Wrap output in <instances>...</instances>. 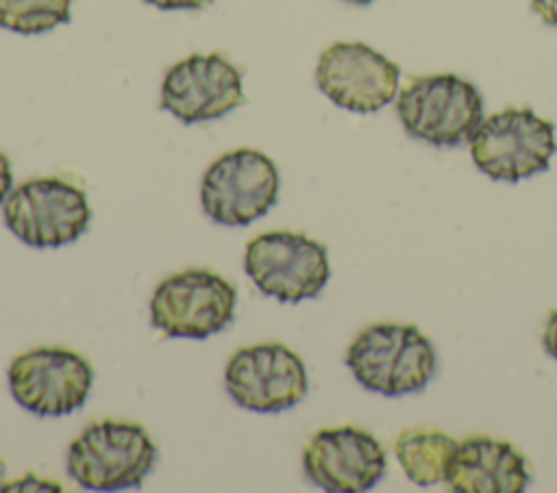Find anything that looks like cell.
Masks as SVG:
<instances>
[{
	"label": "cell",
	"instance_id": "obj_1",
	"mask_svg": "<svg viewBox=\"0 0 557 493\" xmlns=\"http://www.w3.org/2000/svg\"><path fill=\"white\" fill-rule=\"evenodd\" d=\"M346 365L363 389L398 397L429 384L437 354L413 324H372L348 345Z\"/></svg>",
	"mask_w": 557,
	"mask_h": 493
},
{
	"label": "cell",
	"instance_id": "obj_2",
	"mask_svg": "<svg viewBox=\"0 0 557 493\" xmlns=\"http://www.w3.org/2000/svg\"><path fill=\"white\" fill-rule=\"evenodd\" d=\"M144 426L120 419L89 424L67 447L65 471L87 491L139 489L157 463Z\"/></svg>",
	"mask_w": 557,
	"mask_h": 493
},
{
	"label": "cell",
	"instance_id": "obj_3",
	"mask_svg": "<svg viewBox=\"0 0 557 493\" xmlns=\"http://www.w3.org/2000/svg\"><path fill=\"white\" fill-rule=\"evenodd\" d=\"M555 152V124L529 106H509L485 117L470 137L472 163L492 180L520 182L540 174L548 169Z\"/></svg>",
	"mask_w": 557,
	"mask_h": 493
},
{
	"label": "cell",
	"instance_id": "obj_4",
	"mask_svg": "<svg viewBox=\"0 0 557 493\" xmlns=\"http://www.w3.org/2000/svg\"><path fill=\"white\" fill-rule=\"evenodd\" d=\"M396 113L411 137L453 148L470 139L483 122V98L472 83L455 74H431L400 89Z\"/></svg>",
	"mask_w": 557,
	"mask_h": 493
},
{
	"label": "cell",
	"instance_id": "obj_5",
	"mask_svg": "<svg viewBox=\"0 0 557 493\" xmlns=\"http://www.w3.org/2000/svg\"><path fill=\"white\" fill-rule=\"evenodd\" d=\"M244 269L263 295L285 304L320 295L331 278L326 245L292 230L255 237L246 245Z\"/></svg>",
	"mask_w": 557,
	"mask_h": 493
},
{
	"label": "cell",
	"instance_id": "obj_6",
	"mask_svg": "<svg viewBox=\"0 0 557 493\" xmlns=\"http://www.w3.org/2000/svg\"><path fill=\"white\" fill-rule=\"evenodd\" d=\"M2 213L7 228L33 248L72 243L91 219L85 191L57 176L33 178L13 187L2 202Z\"/></svg>",
	"mask_w": 557,
	"mask_h": 493
},
{
	"label": "cell",
	"instance_id": "obj_7",
	"mask_svg": "<svg viewBox=\"0 0 557 493\" xmlns=\"http://www.w3.org/2000/svg\"><path fill=\"white\" fill-rule=\"evenodd\" d=\"M278 169L270 156L239 148L218 156L205 172L200 204L222 226H248L263 217L278 198Z\"/></svg>",
	"mask_w": 557,
	"mask_h": 493
},
{
	"label": "cell",
	"instance_id": "obj_8",
	"mask_svg": "<svg viewBox=\"0 0 557 493\" xmlns=\"http://www.w3.org/2000/svg\"><path fill=\"white\" fill-rule=\"evenodd\" d=\"M235 287L215 271L187 269L172 274L150 298L152 326L178 339H207L235 317Z\"/></svg>",
	"mask_w": 557,
	"mask_h": 493
},
{
	"label": "cell",
	"instance_id": "obj_9",
	"mask_svg": "<svg viewBox=\"0 0 557 493\" xmlns=\"http://www.w3.org/2000/svg\"><path fill=\"white\" fill-rule=\"evenodd\" d=\"M94 384V367L65 347H35L9 365V389L15 402L39 415L59 417L81 408Z\"/></svg>",
	"mask_w": 557,
	"mask_h": 493
},
{
	"label": "cell",
	"instance_id": "obj_10",
	"mask_svg": "<svg viewBox=\"0 0 557 493\" xmlns=\"http://www.w3.org/2000/svg\"><path fill=\"white\" fill-rule=\"evenodd\" d=\"M233 402L252 413H281L296 406L309 389L302 358L283 343L239 347L224 371Z\"/></svg>",
	"mask_w": 557,
	"mask_h": 493
},
{
	"label": "cell",
	"instance_id": "obj_11",
	"mask_svg": "<svg viewBox=\"0 0 557 493\" xmlns=\"http://www.w3.org/2000/svg\"><path fill=\"white\" fill-rule=\"evenodd\" d=\"M398 65L361 41L329 46L315 67L320 91L352 113H376L389 104L398 93Z\"/></svg>",
	"mask_w": 557,
	"mask_h": 493
},
{
	"label": "cell",
	"instance_id": "obj_12",
	"mask_svg": "<svg viewBox=\"0 0 557 493\" xmlns=\"http://www.w3.org/2000/svg\"><path fill=\"white\" fill-rule=\"evenodd\" d=\"M244 102L242 69L218 52L189 54L161 83V109L183 124L218 119Z\"/></svg>",
	"mask_w": 557,
	"mask_h": 493
},
{
	"label": "cell",
	"instance_id": "obj_13",
	"mask_svg": "<svg viewBox=\"0 0 557 493\" xmlns=\"http://www.w3.org/2000/svg\"><path fill=\"white\" fill-rule=\"evenodd\" d=\"M302 469L324 491L361 493L385 476L387 458L379 439L368 430L322 428L302 450Z\"/></svg>",
	"mask_w": 557,
	"mask_h": 493
},
{
	"label": "cell",
	"instance_id": "obj_14",
	"mask_svg": "<svg viewBox=\"0 0 557 493\" xmlns=\"http://www.w3.org/2000/svg\"><path fill=\"white\" fill-rule=\"evenodd\" d=\"M446 482L455 493H522L531 467L509 441L474 434L459 441Z\"/></svg>",
	"mask_w": 557,
	"mask_h": 493
},
{
	"label": "cell",
	"instance_id": "obj_15",
	"mask_svg": "<svg viewBox=\"0 0 557 493\" xmlns=\"http://www.w3.org/2000/svg\"><path fill=\"white\" fill-rule=\"evenodd\" d=\"M459 441L440 430H405L394 445L407 478L418 486L446 482Z\"/></svg>",
	"mask_w": 557,
	"mask_h": 493
},
{
	"label": "cell",
	"instance_id": "obj_16",
	"mask_svg": "<svg viewBox=\"0 0 557 493\" xmlns=\"http://www.w3.org/2000/svg\"><path fill=\"white\" fill-rule=\"evenodd\" d=\"M72 0H0V28L39 35L70 22Z\"/></svg>",
	"mask_w": 557,
	"mask_h": 493
},
{
	"label": "cell",
	"instance_id": "obj_17",
	"mask_svg": "<svg viewBox=\"0 0 557 493\" xmlns=\"http://www.w3.org/2000/svg\"><path fill=\"white\" fill-rule=\"evenodd\" d=\"M542 345L557 361V308L550 311L546 317L544 332H542Z\"/></svg>",
	"mask_w": 557,
	"mask_h": 493
},
{
	"label": "cell",
	"instance_id": "obj_18",
	"mask_svg": "<svg viewBox=\"0 0 557 493\" xmlns=\"http://www.w3.org/2000/svg\"><path fill=\"white\" fill-rule=\"evenodd\" d=\"M533 13L548 26H557V0H531Z\"/></svg>",
	"mask_w": 557,
	"mask_h": 493
},
{
	"label": "cell",
	"instance_id": "obj_19",
	"mask_svg": "<svg viewBox=\"0 0 557 493\" xmlns=\"http://www.w3.org/2000/svg\"><path fill=\"white\" fill-rule=\"evenodd\" d=\"M144 2L163 11H176V9H202V7H209L213 0H144Z\"/></svg>",
	"mask_w": 557,
	"mask_h": 493
},
{
	"label": "cell",
	"instance_id": "obj_20",
	"mask_svg": "<svg viewBox=\"0 0 557 493\" xmlns=\"http://www.w3.org/2000/svg\"><path fill=\"white\" fill-rule=\"evenodd\" d=\"M13 189V174H11V161L4 152H0V204Z\"/></svg>",
	"mask_w": 557,
	"mask_h": 493
},
{
	"label": "cell",
	"instance_id": "obj_21",
	"mask_svg": "<svg viewBox=\"0 0 557 493\" xmlns=\"http://www.w3.org/2000/svg\"><path fill=\"white\" fill-rule=\"evenodd\" d=\"M346 2H352V4H368V2H372V0H346Z\"/></svg>",
	"mask_w": 557,
	"mask_h": 493
},
{
	"label": "cell",
	"instance_id": "obj_22",
	"mask_svg": "<svg viewBox=\"0 0 557 493\" xmlns=\"http://www.w3.org/2000/svg\"><path fill=\"white\" fill-rule=\"evenodd\" d=\"M2 473H4V463H2V458H0V486H2Z\"/></svg>",
	"mask_w": 557,
	"mask_h": 493
}]
</instances>
